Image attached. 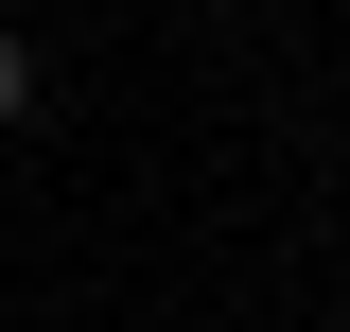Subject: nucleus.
Here are the masks:
<instances>
[{"mask_svg":"<svg viewBox=\"0 0 350 332\" xmlns=\"http://www.w3.org/2000/svg\"><path fill=\"white\" fill-rule=\"evenodd\" d=\"M0 123H36V36H0Z\"/></svg>","mask_w":350,"mask_h":332,"instance_id":"nucleus-1","label":"nucleus"}]
</instances>
